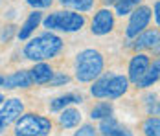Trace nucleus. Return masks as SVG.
I'll return each instance as SVG.
<instances>
[{"label":"nucleus","instance_id":"f257e3e1","mask_svg":"<svg viewBox=\"0 0 160 136\" xmlns=\"http://www.w3.org/2000/svg\"><path fill=\"white\" fill-rule=\"evenodd\" d=\"M61 50H63L61 37H57L52 31H46V33H41L39 37L32 39L28 44L24 46V55L30 61L39 63V61L53 59Z\"/></svg>","mask_w":160,"mask_h":136},{"label":"nucleus","instance_id":"f03ea898","mask_svg":"<svg viewBox=\"0 0 160 136\" xmlns=\"http://www.w3.org/2000/svg\"><path fill=\"white\" fill-rule=\"evenodd\" d=\"M129 88V79L120 74H105L98 76L94 85L90 87V94L94 98H107V99H118L122 98Z\"/></svg>","mask_w":160,"mask_h":136},{"label":"nucleus","instance_id":"7ed1b4c3","mask_svg":"<svg viewBox=\"0 0 160 136\" xmlns=\"http://www.w3.org/2000/svg\"><path fill=\"white\" fill-rule=\"evenodd\" d=\"M103 72V55L98 50H83L76 59V77L79 83H90Z\"/></svg>","mask_w":160,"mask_h":136},{"label":"nucleus","instance_id":"20e7f679","mask_svg":"<svg viewBox=\"0 0 160 136\" xmlns=\"http://www.w3.org/2000/svg\"><path fill=\"white\" fill-rule=\"evenodd\" d=\"M52 121L41 114H20L15 121V136H48Z\"/></svg>","mask_w":160,"mask_h":136},{"label":"nucleus","instance_id":"39448f33","mask_svg":"<svg viewBox=\"0 0 160 136\" xmlns=\"http://www.w3.org/2000/svg\"><path fill=\"white\" fill-rule=\"evenodd\" d=\"M44 28H48L50 31H79L85 26V17L81 13H72V11H55L50 13L44 20H42Z\"/></svg>","mask_w":160,"mask_h":136},{"label":"nucleus","instance_id":"423d86ee","mask_svg":"<svg viewBox=\"0 0 160 136\" xmlns=\"http://www.w3.org/2000/svg\"><path fill=\"white\" fill-rule=\"evenodd\" d=\"M149 20H151V9L147 8V6H136L132 11H131V18H129V24H127V33L129 39H132V37H136L140 31H144L147 28V24H149Z\"/></svg>","mask_w":160,"mask_h":136},{"label":"nucleus","instance_id":"0eeeda50","mask_svg":"<svg viewBox=\"0 0 160 136\" xmlns=\"http://www.w3.org/2000/svg\"><path fill=\"white\" fill-rule=\"evenodd\" d=\"M114 28V13L111 9H99L92 18V33L94 35H107Z\"/></svg>","mask_w":160,"mask_h":136},{"label":"nucleus","instance_id":"6e6552de","mask_svg":"<svg viewBox=\"0 0 160 136\" xmlns=\"http://www.w3.org/2000/svg\"><path fill=\"white\" fill-rule=\"evenodd\" d=\"M149 64H151L149 55H145V53H136V55L131 59V63H129V77L127 79L131 83L136 85V81L144 76V72L149 68Z\"/></svg>","mask_w":160,"mask_h":136},{"label":"nucleus","instance_id":"1a4fd4ad","mask_svg":"<svg viewBox=\"0 0 160 136\" xmlns=\"http://www.w3.org/2000/svg\"><path fill=\"white\" fill-rule=\"evenodd\" d=\"M22 112H24V103H22L18 98L6 99V101H4V107H2V110H0L2 120H4V123H6V125L15 123L17 118H18Z\"/></svg>","mask_w":160,"mask_h":136},{"label":"nucleus","instance_id":"9d476101","mask_svg":"<svg viewBox=\"0 0 160 136\" xmlns=\"http://www.w3.org/2000/svg\"><path fill=\"white\" fill-rule=\"evenodd\" d=\"M99 131H101V134L103 136H132V133L125 129V127H122L118 121L111 116H107V118H103V120H99Z\"/></svg>","mask_w":160,"mask_h":136},{"label":"nucleus","instance_id":"9b49d317","mask_svg":"<svg viewBox=\"0 0 160 136\" xmlns=\"http://www.w3.org/2000/svg\"><path fill=\"white\" fill-rule=\"evenodd\" d=\"M2 85L6 88H28L32 87V77H30V72L28 70H18V72H13L11 76L4 77Z\"/></svg>","mask_w":160,"mask_h":136},{"label":"nucleus","instance_id":"f8f14e48","mask_svg":"<svg viewBox=\"0 0 160 136\" xmlns=\"http://www.w3.org/2000/svg\"><path fill=\"white\" fill-rule=\"evenodd\" d=\"M28 72H30V77H32V83H35V85H48V81L53 77L52 66L46 64V63H42V61H39Z\"/></svg>","mask_w":160,"mask_h":136},{"label":"nucleus","instance_id":"ddd939ff","mask_svg":"<svg viewBox=\"0 0 160 136\" xmlns=\"http://www.w3.org/2000/svg\"><path fill=\"white\" fill-rule=\"evenodd\" d=\"M158 46V31H140L136 35V41L132 43L134 50H153Z\"/></svg>","mask_w":160,"mask_h":136},{"label":"nucleus","instance_id":"4468645a","mask_svg":"<svg viewBox=\"0 0 160 136\" xmlns=\"http://www.w3.org/2000/svg\"><path fill=\"white\" fill-rule=\"evenodd\" d=\"M41 20H42V13H39V11H33V13H30V17L26 18V22L22 24V28L18 30L17 37H18L20 41H26V39L32 35L33 31H35V28H39Z\"/></svg>","mask_w":160,"mask_h":136},{"label":"nucleus","instance_id":"2eb2a0df","mask_svg":"<svg viewBox=\"0 0 160 136\" xmlns=\"http://www.w3.org/2000/svg\"><path fill=\"white\" fill-rule=\"evenodd\" d=\"M59 123L64 129H72V127H78L81 123V112L78 108H72V107H64L61 110V116H59Z\"/></svg>","mask_w":160,"mask_h":136},{"label":"nucleus","instance_id":"dca6fc26","mask_svg":"<svg viewBox=\"0 0 160 136\" xmlns=\"http://www.w3.org/2000/svg\"><path fill=\"white\" fill-rule=\"evenodd\" d=\"M158 76H160V64L158 61H155L153 66L149 64V68L144 72V76L136 81V87L138 88H147V87H151V85H155L158 81Z\"/></svg>","mask_w":160,"mask_h":136},{"label":"nucleus","instance_id":"f3484780","mask_svg":"<svg viewBox=\"0 0 160 136\" xmlns=\"http://www.w3.org/2000/svg\"><path fill=\"white\" fill-rule=\"evenodd\" d=\"M81 101H83V98L78 96V94H64V96L55 98V99L50 103V110L59 112V110H63L64 107H70V105H74V103H81Z\"/></svg>","mask_w":160,"mask_h":136},{"label":"nucleus","instance_id":"a211bd4d","mask_svg":"<svg viewBox=\"0 0 160 136\" xmlns=\"http://www.w3.org/2000/svg\"><path fill=\"white\" fill-rule=\"evenodd\" d=\"M64 8L68 9H74V11H79V13H85L88 9H92L94 6V0H59Z\"/></svg>","mask_w":160,"mask_h":136},{"label":"nucleus","instance_id":"6ab92c4d","mask_svg":"<svg viewBox=\"0 0 160 136\" xmlns=\"http://www.w3.org/2000/svg\"><path fill=\"white\" fill-rule=\"evenodd\" d=\"M112 114V105L109 101H101V103H98L92 110H90V118L92 120H103V118H107V116H111Z\"/></svg>","mask_w":160,"mask_h":136},{"label":"nucleus","instance_id":"aec40b11","mask_svg":"<svg viewBox=\"0 0 160 136\" xmlns=\"http://www.w3.org/2000/svg\"><path fill=\"white\" fill-rule=\"evenodd\" d=\"M140 0H114V8H116V13L118 15H127L131 13L136 6H138Z\"/></svg>","mask_w":160,"mask_h":136},{"label":"nucleus","instance_id":"412c9836","mask_svg":"<svg viewBox=\"0 0 160 136\" xmlns=\"http://www.w3.org/2000/svg\"><path fill=\"white\" fill-rule=\"evenodd\" d=\"M144 134L145 136H160V120L157 116H151L144 121Z\"/></svg>","mask_w":160,"mask_h":136},{"label":"nucleus","instance_id":"4be33fe9","mask_svg":"<svg viewBox=\"0 0 160 136\" xmlns=\"http://www.w3.org/2000/svg\"><path fill=\"white\" fill-rule=\"evenodd\" d=\"M145 105H147V112L151 116H158V101H157V96H153V94L145 96Z\"/></svg>","mask_w":160,"mask_h":136},{"label":"nucleus","instance_id":"5701e85b","mask_svg":"<svg viewBox=\"0 0 160 136\" xmlns=\"http://www.w3.org/2000/svg\"><path fill=\"white\" fill-rule=\"evenodd\" d=\"M70 81V77L64 76V74H59V76H53L52 79L48 81L50 87H59V85H64V83H68Z\"/></svg>","mask_w":160,"mask_h":136},{"label":"nucleus","instance_id":"b1692460","mask_svg":"<svg viewBox=\"0 0 160 136\" xmlns=\"http://www.w3.org/2000/svg\"><path fill=\"white\" fill-rule=\"evenodd\" d=\"M74 136H96V129L92 125H83L79 127V131H76Z\"/></svg>","mask_w":160,"mask_h":136},{"label":"nucleus","instance_id":"393cba45","mask_svg":"<svg viewBox=\"0 0 160 136\" xmlns=\"http://www.w3.org/2000/svg\"><path fill=\"white\" fill-rule=\"evenodd\" d=\"M26 2H28L32 8H35V9H41V8H50L53 0H26Z\"/></svg>","mask_w":160,"mask_h":136},{"label":"nucleus","instance_id":"a878e982","mask_svg":"<svg viewBox=\"0 0 160 136\" xmlns=\"http://www.w3.org/2000/svg\"><path fill=\"white\" fill-rule=\"evenodd\" d=\"M13 30H15V26H6V30L2 31L0 39H2V41H9V39H11V35H13Z\"/></svg>","mask_w":160,"mask_h":136},{"label":"nucleus","instance_id":"bb28decb","mask_svg":"<svg viewBox=\"0 0 160 136\" xmlns=\"http://www.w3.org/2000/svg\"><path fill=\"white\" fill-rule=\"evenodd\" d=\"M155 20L157 24L160 22V2H155Z\"/></svg>","mask_w":160,"mask_h":136},{"label":"nucleus","instance_id":"cd10ccee","mask_svg":"<svg viewBox=\"0 0 160 136\" xmlns=\"http://www.w3.org/2000/svg\"><path fill=\"white\" fill-rule=\"evenodd\" d=\"M6 131V123H4V120H2V114H0V134Z\"/></svg>","mask_w":160,"mask_h":136},{"label":"nucleus","instance_id":"c85d7f7f","mask_svg":"<svg viewBox=\"0 0 160 136\" xmlns=\"http://www.w3.org/2000/svg\"><path fill=\"white\" fill-rule=\"evenodd\" d=\"M0 103H4V96L2 94H0Z\"/></svg>","mask_w":160,"mask_h":136},{"label":"nucleus","instance_id":"c756f323","mask_svg":"<svg viewBox=\"0 0 160 136\" xmlns=\"http://www.w3.org/2000/svg\"><path fill=\"white\" fill-rule=\"evenodd\" d=\"M2 81H4V77H2V76H0V85H2Z\"/></svg>","mask_w":160,"mask_h":136}]
</instances>
